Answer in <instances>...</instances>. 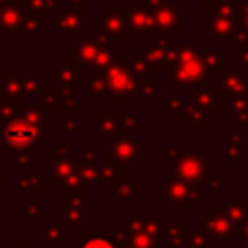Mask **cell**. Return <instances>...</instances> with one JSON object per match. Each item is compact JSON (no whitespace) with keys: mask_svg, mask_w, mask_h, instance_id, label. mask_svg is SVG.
Masks as SVG:
<instances>
[{"mask_svg":"<svg viewBox=\"0 0 248 248\" xmlns=\"http://www.w3.org/2000/svg\"><path fill=\"white\" fill-rule=\"evenodd\" d=\"M203 52L196 43H182L174 46V62L165 72L169 79H172L178 87H196L203 83L207 78V68L203 62Z\"/></svg>","mask_w":248,"mask_h":248,"instance_id":"cell-1","label":"cell"},{"mask_svg":"<svg viewBox=\"0 0 248 248\" xmlns=\"http://www.w3.org/2000/svg\"><path fill=\"white\" fill-rule=\"evenodd\" d=\"M108 95L114 107H128L132 103V95H138V76L132 72L128 62L120 60L112 64L105 74Z\"/></svg>","mask_w":248,"mask_h":248,"instance_id":"cell-2","label":"cell"},{"mask_svg":"<svg viewBox=\"0 0 248 248\" xmlns=\"http://www.w3.org/2000/svg\"><path fill=\"white\" fill-rule=\"evenodd\" d=\"M43 138L39 136L37 128L27 122L23 116L0 124V147H10L16 151H25L33 147H41Z\"/></svg>","mask_w":248,"mask_h":248,"instance_id":"cell-3","label":"cell"},{"mask_svg":"<svg viewBox=\"0 0 248 248\" xmlns=\"http://www.w3.org/2000/svg\"><path fill=\"white\" fill-rule=\"evenodd\" d=\"M93 31H95V41L101 46H114L122 43V37L124 33H128V27L124 23L120 10L107 6L103 10V16H97L93 19Z\"/></svg>","mask_w":248,"mask_h":248,"instance_id":"cell-4","label":"cell"},{"mask_svg":"<svg viewBox=\"0 0 248 248\" xmlns=\"http://www.w3.org/2000/svg\"><path fill=\"white\" fill-rule=\"evenodd\" d=\"M149 14L153 16V21L157 25V33L161 35H182L184 23H182V12L169 0H147Z\"/></svg>","mask_w":248,"mask_h":248,"instance_id":"cell-5","label":"cell"},{"mask_svg":"<svg viewBox=\"0 0 248 248\" xmlns=\"http://www.w3.org/2000/svg\"><path fill=\"white\" fill-rule=\"evenodd\" d=\"M174 37L172 35H161L159 39L151 41L147 45V50L143 52L149 66L159 68V70H169L170 64L174 62Z\"/></svg>","mask_w":248,"mask_h":248,"instance_id":"cell-6","label":"cell"},{"mask_svg":"<svg viewBox=\"0 0 248 248\" xmlns=\"http://www.w3.org/2000/svg\"><path fill=\"white\" fill-rule=\"evenodd\" d=\"M0 105L25 107V95L16 68H4L0 72Z\"/></svg>","mask_w":248,"mask_h":248,"instance_id":"cell-7","label":"cell"},{"mask_svg":"<svg viewBox=\"0 0 248 248\" xmlns=\"http://www.w3.org/2000/svg\"><path fill=\"white\" fill-rule=\"evenodd\" d=\"M52 27L60 29L62 33H76V39L81 41L85 37V12L68 8V10H60L56 16L50 17Z\"/></svg>","mask_w":248,"mask_h":248,"instance_id":"cell-8","label":"cell"},{"mask_svg":"<svg viewBox=\"0 0 248 248\" xmlns=\"http://www.w3.org/2000/svg\"><path fill=\"white\" fill-rule=\"evenodd\" d=\"M120 14L124 17V23L128 27V31H136L140 35H153L157 33V25L153 21V16L149 14V10L143 8H120Z\"/></svg>","mask_w":248,"mask_h":248,"instance_id":"cell-9","label":"cell"},{"mask_svg":"<svg viewBox=\"0 0 248 248\" xmlns=\"http://www.w3.org/2000/svg\"><path fill=\"white\" fill-rule=\"evenodd\" d=\"M29 6L25 0H14L12 4L0 8V31L2 33H21V25L25 19V12Z\"/></svg>","mask_w":248,"mask_h":248,"instance_id":"cell-10","label":"cell"},{"mask_svg":"<svg viewBox=\"0 0 248 248\" xmlns=\"http://www.w3.org/2000/svg\"><path fill=\"white\" fill-rule=\"evenodd\" d=\"M223 95V91L217 87H213L209 83V79H205L203 83L192 87L190 91V99H192V105L200 107L202 110H205L207 114H217L219 112V103H217V97Z\"/></svg>","mask_w":248,"mask_h":248,"instance_id":"cell-11","label":"cell"},{"mask_svg":"<svg viewBox=\"0 0 248 248\" xmlns=\"http://www.w3.org/2000/svg\"><path fill=\"white\" fill-rule=\"evenodd\" d=\"M217 79H219V89L223 91V95H227V99L248 97V78L246 76L223 70V72H219Z\"/></svg>","mask_w":248,"mask_h":248,"instance_id":"cell-12","label":"cell"},{"mask_svg":"<svg viewBox=\"0 0 248 248\" xmlns=\"http://www.w3.org/2000/svg\"><path fill=\"white\" fill-rule=\"evenodd\" d=\"M21 116L37 128V132L43 138V141L45 140H50V114L43 110V105L25 107V110L21 112Z\"/></svg>","mask_w":248,"mask_h":248,"instance_id":"cell-13","label":"cell"},{"mask_svg":"<svg viewBox=\"0 0 248 248\" xmlns=\"http://www.w3.org/2000/svg\"><path fill=\"white\" fill-rule=\"evenodd\" d=\"M238 27V19H229L221 16H209V43L227 41V37Z\"/></svg>","mask_w":248,"mask_h":248,"instance_id":"cell-14","label":"cell"},{"mask_svg":"<svg viewBox=\"0 0 248 248\" xmlns=\"http://www.w3.org/2000/svg\"><path fill=\"white\" fill-rule=\"evenodd\" d=\"M176 169L182 176L186 178H198L205 169H207V163L200 157L198 151H192V153H184L178 161H176Z\"/></svg>","mask_w":248,"mask_h":248,"instance_id":"cell-15","label":"cell"},{"mask_svg":"<svg viewBox=\"0 0 248 248\" xmlns=\"http://www.w3.org/2000/svg\"><path fill=\"white\" fill-rule=\"evenodd\" d=\"M112 153H114V159L120 161V163H126V165H136L138 163V143L132 141L128 136L114 138Z\"/></svg>","mask_w":248,"mask_h":248,"instance_id":"cell-16","label":"cell"},{"mask_svg":"<svg viewBox=\"0 0 248 248\" xmlns=\"http://www.w3.org/2000/svg\"><path fill=\"white\" fill-rule=\"evenodd\" d=\"M76 68H78V66H74L70 60H60V64L50 72V76L56 78V79L60 81V87H62L64 91L72 93V95H74L76 85H78V74H76Z\"/></svg>","mask_w":248,"mask_h":248,"instance_id":"cell-17","label":"cell"},{"mask_svg":"<svg viewBox=\"0 0 248 248\" xmlns=\"http://www.w3.org/2000/svg\"><path fill=\"white\" fill-rule=\"evenodd\" d=\"M244 140L240 138L238 132H229L227 134V140H223L219 143V149H221V157H227V161L232 165L238 157L244 155Z\"/></svg>","mask_w":248,"mask_h":248,"instance_id":"cell-18","label":"cell"},{"mask_svg":"<svg viewBox=\"0 0 248 248\" xmlns=\"http://www.w3.org/2000/svg\"><path fill=\"white\" fill-rule=\"evenodd\" d=\"M78 45H79V66H85V68L93 66L101 45L95 41V37H83L81 41H78Z\"/></svg>","mask_w":248,"mask_h":248,"instance_id":"cell-19","label":"cell"},{"mask_svg":"<svg viewBox=\"0 0 248 248\" xmlns=\"http://www.w3.org/2000/svg\"><path fill=\"white\" fill-rule=\"evenodd\" d=\"M120 60H122V52L114 50L112 46H101L99 48V54L95 58V64H93L95 74H105L112 64L120 62Z\"/></svg>","mask_w":248,"mask_h":248,"instance_id":"cell-20","label":"cell"},{"mask_svg":"<svg viewBox=\"0 0 248 248\" xmlns=\"http://www.w3.org/2000/svg\"><path fill=\"white\" fill-rule=\"evenodd\" d=\"M95 122H97V128L101 134L108 136V138H118L120 136V120H118V114H101L97 112L95 114Z\"/></svg>","mask_w":248,"mask_h":248,"instance_id":"cell-21","label":"cell"},{"mask_svg":"<svg viewBox=\"0 0 248 248\" xmlns=\"http://www.w3.org/2000/svg\"><path fill=\"white\" fill-rule=\"evenodd\" d=\"M182 120H184L186 124H190L192 130H202V126H203L205 120H207V112L202 110V108L196 107V105H188V107H184V110H182Z\"/></svg>","mask_w":248,"mask_h":248,"instance_id":"cell-22","label":"cell"},{"mask_svg":"<svg viewBox=\"0 0 248 248\" xmlns=\"http://www.w3.org/2000/svg\"><path fill=\"white\" fill-rule=\"evenodd\" d=\"M62 95H64V91L60 89V85H45V87L41 89V93H39L41 105H43V107H48L50 112H52V110L58 107V103L62 101Z\"/></svg>","mask_w":248,"mask_h":248,"instance_id":"cell-23","label":"cell"},{"mask_svg":"<svg viewBox=\"0 0 248 248\" xmlns=\"http://www.w3.org/2000/svg\"><path fill=\"white\" fill-rule=\"evenodd\" d=\"M203 62H205V68L207 70H217V72H223L229 68V56L225 50H211V52H203Z\"/></svg>","mask_w":248,"mask_h":248,"instance_id":"cell-24","label":"cell"},{"mask_svg":"<svg viewBox=\"0 0 248 248\" xmlns=\"http://www.w3.org/2000/svg\"><path fill=\"white\" fill-rule=\"evenodd\" d=\"M138 95L147 97V103L153 107L157 103V81L149 76H143L138 79Z\"/></svg>","mask_w":248,"mask_h":248,"instance_id":"cell-25","label":"cell"},{"mask_svg":"<svg viewBox=\"0 0 248 248\" xmlns=\"http://www.w3.org/2000/svg\"><path fill=\"white\" fill-rule=\"evenodd\" d=\"M21 33H25V35H41L43 33V17L39 14H35L33 10H27L23 25H21Z\"/></svg>","mask_w":248,"mask_h":248,"instance_id":"cell-26","label":"cell"},{"mask_svg":"<svg viewBox=\"0 0 248 248\" xmlns=\"http://www.w3.org/2000/svg\"><path fill=\"white\" fill-rule=\"evenodd\" d=\"M21 79V87H23V93L27 95V97H35L37 93H41V79L39 78H35V74H33V70L31 68H25L23 70V76L19 78Z\"/></svg>","mask_w":248,"mask_h":248,"instance_id":"cell-27","label":"cell"},{"mask_svg":"<svg viewBox=\"0 0 248 248\" xmlns=\"http://www.w3.org/2000/svg\"><path fill=\"white\" fill-rule=\"evenodd\" d=\"M128 66L132 68V72H134L138 78L147 76L149 62H147V58H145V54H143V52H140V50H132V52H130V56H128Z\"/></svg>","mask_w":248,"mask_h":248,"instance_id":"cell-28","label":"cell"},{"mask_svg":"<svg viewBox=\"0 0 248 248\" xmlns=\"http://www.w3.org/2000/svg\"><path fill=\"white\" fill-rule=\"evenodd\" d=\"M25 4L41 17H52V10L58 6V0H25Z\"/></svg>","mask_w":248,"mask_h":248,"instance_id":"cell-29","label":"cell"},{"mask_svg":"<svg viewBox=\"0 0 248 248\" xmlns=\"http://www.w3.org/2000/svg\"><path fill=\"white\" fill-rule=\"evenodd\" d=\"M238 12H240V8H238V4L234 0H221L217 4V8L213 12H209V14L221 16V17H229V19H238Z\"/></svg>","mask_w":248,"mask_h":248,"instance_id":"cell-30","label":"cell"},{"mask_svg":"<svg viewBox=\"0 0 248 248\" xmlns=\"http://www.w3.org/2000/svg\"><path fill=\"white\" fill-rule=\"evenodd\" d=\"M87 91L93 95V97H101L105 93H108V85H107V79L103 74H95L93 78L87 79Z\"/></svg>","mask_w":248,"mask_h":248,"instance_id":"cell-31","label":"cell"},{"mask_svg":"<svg viewBox=\"0 0 248 248\" xmlns=\"http://www.w3.org/2000/svg\"><path fill=\"white\" fill-rule=\"evenodd\" d=\"M25 107H14V105H0V124H6L10 120H16L21 116Z\"/></svg>","mask_w":248,"mask_h":248,"instance_id":"cell-32","label":"cell"},{"mask_svg":"<svg viewBox=\"0 0 248 248\" xmlns=\"http://www.w3.org/2000/svg\"><path fill=\"white\" fill-rule=\"evenodd\" d=\"M118 120H120V126H122L126 132H136V130L140 128V124H138V114H136V112L118 114Z\"/></svg>","mask_w":248,"mask_h":248,"instance_id":"cell-33","label":"cell"},{"mask_svg":"<svg viewBox=\"0 0 248 248\" xmlns=\"http://www.w3.org/2000/svg\"><path fill=\"white\" fill-rule=\"evenodd\" d=\"M182 110H184V105H182L178 95L167 97V101H165V112L167 114H182Z\"/></svg>","mask_w":248,"mask_h":248,"instance_id":"cell-34","label":"cell"},{"mask_svg":"<svg viewBox=\"0 0 248 248\" xmlns=\"http://www.w3.org/2000/svg\"><path fill=\"white\" fill-rule=\"evenodd\" d=\"M248 110V97H238V99H229V112L232 114H242Z\"/></svg>","mask_w":248,"mask_h":248,"instance_id":"cell-35","label":"cell"},{"mask_svg":"<svg viewBox=\"0 0 248 248\" xmlns=\"http://www.w3.org/2000/svg\"><path fill=\"white\" fill-rule=\"evenodd\" d=\"M227 43H231V45H244V43H248V31L244 29V27H236L229 37H227Z\"/></svg>","mask_w":248,"mask_h":248,"instance_id":"cell-36","label":"cell"},{"mask_svg":"<svg viewBox=\"0 0 248 248\" xmlns=\"http://www.w3.org/2000/svg\"><path fill=\"white\" fill-rule=\"evenodd\" d=\"M60 124L64 132H76L78 130V118L76 114H62L60 116Z\"/></svg>","mask_w":248,"mask_h":248,"instance_id":"cell-37","label":"cell"},{"mask_svg":"<svg viewBox=\"0 0 248 248\" xmlns=\"http://www.w3.org/2000/svg\"><path fill=\"white\" fill-rule=\"evenodd\" d=\"M79 248H114L107 238H91V240H85Z\"/></svg>","mask_w":248,"mask_h":248,"instance_id":"cell-38","label":"cell"},{"mask_svg":"<svg viewBox=\"0 0 248 248\" xmlns=\"http://www.w3.org/2000/svg\"><path fill=\"white\" fill-rule=\"evenodd\" d=\"M238 25L248 31V0H244V4L240 6V12H238Z\"/></svg>","mask_w":248,"mask_h":248,"instance_id":"cell-39","label":"cell"},{"mask_svg":"<svg viewBox=\"0 0 248 248\" xmlns=\"http://www.w3.org/2000/svg\"><path fill=\"white\" fill-rule=\"evenodd\" d=\"M234 48H236L238 60H240L244 66H248V43H244V45H236Z\"/></svg>","mask_w":248,"mask_h":248,"instance_id":"cell-40","label":"cell"},{"mask_svg":"<svg viewBox=\"0 0 248 248\" xmlns=\"http://www.w3.org/2000/svg\"><path fill=\"white\" fill-rule=\"evenodd\" d=\"M66 149H68V143L66 141H60V145L56 149H52V159H56L60 163L64 159V155H66Z\"/></svg>","mask_w":248,"mask_h":248,"instance_id":"cell-41","label":"cell"},{"mask_svg":"<svg viewBox=\"0 0 248 248\" xmlns=\"http://www.w3.org/2000/svg\"><path fill=\"white\" fill-rule=\"evenodd\" d=\"M29 163H31V149L19 151V157H17V165H29Z\"/></svg>","mask_w":248,"mask_h":248,"instance_id":"cell-42","label":"cell"},{"mask_svg":"<svg viewBox=\"0 0 248 248\" xmlns=\"http://www.w3.org/2000/svg\"><path fill=\"white\" fill-rule=\"evenodd\" d=\"M221 0H200V6L203 8V10H209V12H213L215 8H217V4H219Z\"/></svg>","mask_w":248,"mask_h":248,"instance_id":"cell-43","label":"cell"},{"mask_svg":"<svg viewBox=\"0 0 248 248\" xmlns=\"http://www.w3.org/2000/svg\"><path fill=\"white\" fill-rule=\"evenodd\" d=\"M83 159H85L87 163L93 161V149H87V151L79 149V151H78V161H83Z\"/></svg>","mask_w":248,"mask_h":248,"instance_id":"cell-44","label":"cell"},{"mask_svg":"<svg viewBox=\"0 0 248 248\" xmlns=\"http://www.w3.org/2000/svg\"><path fill=\"white\" fill-rule=\"evenodd\" d=\"M70 4H72L74 10H79V12L87 10V0H70Z\"/></svg>","mask_w":248,"mask_h":248,"instance_id":"cell-45","label":"cell"},{"mask_svg":"<svg viewBox=\"0 0 248 248\" xmlns=\"http://www.w3.org/2000/svg\"><path fill=\"white\" fill-rule=\"evenodd\" d=\"M83 176H87L89 180H95L97 178V170L93 167H87V169H83Z\"/></svg>","mask_w":248,"mask_h":248,"instance_id":"cell-46","label":"cell"},{"mask_svg":"<svg viewBox=\"0 0 248 248\" xmlns=\"http://www.w3.org/2000/svg\"><path fill=\"white\" fill-rule=\"evenodd\" d=\"M244 68H246V66H244V64H242L240 60H236V66H234V72H236V74H240V76H244Z\"/></svg>","mask_w":248,"mask_h":248,"instance_id":"cell-47","label":"cell"},{"mask_svg":"<svg viewBox=\"0 0 248 248\" xmlns=\"http://www.w3.org/2000/svg\"><path fill=\"white\" fill-rule=\"evenodd\" d=\"M14 0H0V8H4V6H8V4H12Z\"/></svg>","mask_w":248,"mask_h":248,"instance_id":"cell-48","label":"cell"},{"mask_svg":"<svg viewBox=\"0 0 248 248\" xmlns=\"http://www.w3.org/2000/svg\"><path fill=\"white\" fill-rule=\"evenodd\" d=\"M242 140H244V143L248 145V132H246V130H244V138H242Z\"/></svg>","mask_w":248,"mask_h":248,"instance_id":"cell-49","label":"cell"},{"mask_svg":"<svg viewBox=\"0 0 248 248\" xmlns=\"http://www.w3.org/2000/svg\"><path fill=\"white\" fill-rule=\"evenodd\" d=\"M0 72H2V70H0Z\"/></svg>","mask_w":248,"mask_h":248,"instance_id":"cell-50","label":"cell"},{"mask_svg":"<svg viewBox=\"0 0 248 248\" xmlns=\"http://www.w3.org/2000/svg\"><path fill=\"white\" fill-rule=\"evenodd\" d=\"M58 2H60V0H58Z\"/></svg>","mask_w":248,"mask_h":248,"instance_id":"cell-51","label":"cell"}]
</instances>
